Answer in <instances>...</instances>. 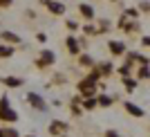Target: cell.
Returning a JSON list of instances; mask_svg holds the SVG:
<instances>
[{
	"mask_svg": "<svg viewBox=\"0 0 150 137\" xmlns=\"http://www.w3.org/2000/svg\"><path fill=\"white\" fill-rule=\"evenodd\" d=\"M54 61H56L54 52H50V50H43V52H40V56H38V61H36V65H38V68H47V65H52Z\"/></svg>",
	"mask_w": 150,
	"mask_h": 137,
	"instance_id": "cell-2",
	"label": "cell"
},
{
	"mask_svg": "<svg viewBox=\"0 0 150 137\" xmlns=\"http://www.w3.org/2000/svg\"><path fill=\"white\" fill-rule=\"evenodd\" d=\"M67 131V126L63 124V121H54V124L50 126V133H54V135H58V133H65Z\"/></svg>",
	"mask_w": 150,
	"mask_h": 137,
	"instance_id": "cell-10",
	"label": "cell"
},
{
	"mask_svg": "<svg viewBox=\"0 0 150 137\" xmlns=\"http://www.w3.org/2000/svg\"><path fill=\"white\" fill-rule=\"evenodd\" d=\"M123 108H125L128 112H130L132 117H144V115H146V112H144V108L134 106V103H130V101H125V103H123Z\"/></svg>",
	"mask_w": 150,
	"mask_h": 137,
	"instance_id": "cell-5",
	"label": "cell"
},
{
	"mask_svg": "<svg viewBox=\"0 0 150 137\" xmlns=\"http://www.w3.org/2000/svg\"><path fill=\"white\" fill-rule=\"evenodd\" d=\"M110 2H117V0H110Z\"/></svg>",
	"mask_w": 150,
	"mask_h": 137,
	"instance_id": "cell-20",
	"label": "cell"
},
{
	"mask_svg": "<svg viewBox=\"0 0 150 137\" xmlns=\"http://www.w3.org/2000/svg\"><path fill=\"white\" fill-rule=\"evenodd\" d=\"M139 9H141V11H148V2H146V0H144V2H139Z\"/></svg>",
	"mask_w": 150,
	"mask_h": 137,
	"instance_id": "cell-16",
	"label": "cell"
},
{
	"mask_svg": "<svg viewBox=\"0 0 150 137\" xmlns=\"http://www.w3.org/2000/svg\"><path fill=\"white\" fill-rule=\"evenodd\" d=\"M65 47L69 50V54H79V41H76V36L65 38Z\"/></svg>",
	"mask_w": 150,
	"mask_h": 137,
	"instance_id": "cell-6",
	"label": "cell"
},
{
	"mask_svg": "<svg viewBox=\"0 0 150 137\" xmlns=\"http://www.w3.org/2000/svg\"><path fill=\"white\" fill-rule=\"evenodd\" d=\"M0 137H18V133L13 128H0Z\"/></svg>",
	"mask_w": 150,
	"mask_h": 137,
	"instance_id": "cell-13",
	"label": "cell"
},
{
	"mask_svg": "<svg viewBox=\"0 0 150 137\" xmlns=\"http://www.w3.org/2000/svg\"><path fill=\"white\" fill-rule=\"evenodd\" d=\"M105 137H119L117 133H105Z\"/></svg>",
	"mask_w": 150,
	"mask_h": 137,
	"instance_id": "cell-19",
	"label": "cell"
},
{
	"mask_svg": "<svg viewBox=\"0 0 150 137\" xmlns=\"http://www.w3.org/2000/svg\"><path fill=\"white\" fill-rule=\"evenodd\" d=\"M11 5V0H0V7H9Z\"/></svg>",
	"mask_w": 150,
	"mask_h": 137,
	"instance_id": "cell-18",
	"label": "cell"
},
{
	"mask_svg": "<svg viewBox=\"0 0 150 137\" xmlns=\"http://www.w3.org/2000/svg\"><path fill=\"white\" fill-rule=\"evenodd\" d=\"M27 99H29V103H31V106H36L38 110H45V101L40 99V97H38V94L29 92V94H27Z\"/></svg>",
	"mask_w": 150,
	"mask_h": 137,
	"instance_id": "cell-8",
	"label": "cell"
},
{
	"mask_svg": "<svg viewBox=\"0 0 150 137\" xmlns=\"http://www.w3.org/2000/svg\"><path fill=\"white\" fill-rule=\"evenodd\" d=\"M2 83H5V86H9V88H18V86H23V79H16V76H7V79H2Z\"/></svg>",
	"mask_w": 150,
	"mask_h": 137,
	"instance_id": "cell-11",
	"label": "cell"
},
{
	"mask_svg": "<svg viewBox=\"0 0 150 137\" xmlns=\"http://www.w3.org/2000/svg\"><path fill=\"white\" fill-rule=\"evenodd\" d=\"M79 61H81V65H92V59H90V56H81Z\"/></svg>",
	"mask_w": 150,
	"mask_h": 137,
	"instance_id": "cell-15",
	"label": "cell"
},
{
	"mask_svg": "<svg viewBox=\"0 0 150 137\" xmlns=\"http://www.w3.org/2000/svg\"><path fill=\"white\" fill-rule=\"evenodd\" d=\"M36 38H38V41H40V43H45V41H47V36H45L43 31H40V34H38V36H36Z\"/></svg>",
	"mask_w": 150,
	"mask_h": 137,
	"instance_id": "cell-17",
	"label": "cell"
},
{
	"mask_svg": "<svg viewBox=\"0 0 150 137\" xmlns=\"http://www.w3.org/2000/svg\"><path fill=\"white\" fill-rule=\"evenodd\" d=\"M79 11H81V16L83 18H88V20H94V9H92V5H79Z\"/></svg>",
	"mask_w": 150,
	"mask_h": 137,
	"instance_id": "cell-7",
	"label": "cell"
},
{
	"mask_svg": "<svg viewBox=\"0 0 150 137\" xmlns=\"http://www.w3.org/2000/svg\"><path fill=\"white\" fill-rule=\"evenodd\" d=\"M27 137H31V135H27Z\"/></svg>",
	"mask_w": 150,
	"mask_h": 137,
	"instance_id": "cell-21",
	"label": "cell"
},
{
	"mask_svg": "<svg viewBox=\"0 0 150 137\" xmlns=\"http://www.w3.org/2000/svg\"><path fill=\"white\" fill-rule=\"evenodd\" d=\"M40 2H43L52 14H56V16H63V14H65V5H61L56 0H40Z\"/></svg>",
	"mask_w": 150,
	"mask_h": 137,
	"instance_id": "cell-3",
	"label": "cell"
},
{
	"mask_svg": "<svg viewBox=\"0 0 150 137\" xmlns=\"http://www.w3.org/2000/svg\"><path fill=\"white\" fill-rule=\"evenodd\" d=\"M108 47H110V52H112L114 56L125 54V43H121V41H110V43H108Z\"/></svg>",
	"mask_w": 150,
	"mask_h": 137,
	"instance_id": "cell-4",
	"label": "cell"
},
{
	"mask_svg": "<svg viewBox=\"0 0 150 137\" xmlns=\"http://www.w3.org/2000/svg\"><path fill=\"white\" fill-rule=\"evenodd\" d=\"M0 121H7V124L18 121V112L9 108V101H7V97H2V99H0Z\"/></svg>",
	"mask_w": 150,
	"mask_h": 137,
	"instance_id": "cell-1",
	"label": "cell"
},
{
	"mask_svg": "<svg viewBox=\"0 0 150 137\" xmlns=\"http://www.w3.org/2000/svg\"><path fill=\"white\" fill-rule=\"evenodd\" d=\"M99 103H101V106H110L112 99H110V97H99Z\"/></svg>",
	"mask_w": 150,
	"mask_h": 137,
	"instance_id": "cell-14",
	"label": "cell"
},
{
	"mask_svg": "<svg viewBox=\"0 0 150 137\" xmlns=\"http://www.w3.org/2000/svg\"><path fill=\"white\" fill-rule=\"evenodd\" d=\"M0 38H2V41H7V43H16V45L20 43V36H18V34H13V31H2V34H0Z\"/></svg>",
	"mask_w": 150,
	"mask_h": 137,
	"instance_id": "cell-9",
	"label": "cell"
},
{
	"mask_svg": "<svg viewBox=\"0 0 150 137\" xmlns=\"http://www.w3.org/2000/svg\"><path fill=\"white\" fill-rule=\"evenodd\" d=\"M11 54H13L11 45H2V43H0V56H2V59H9Z\"/></svg>",
	"mask_w": 150,
	"mask_h": 137,
	"instance_id": "cell-12",
	"label": "cell"
}]
</instances>
